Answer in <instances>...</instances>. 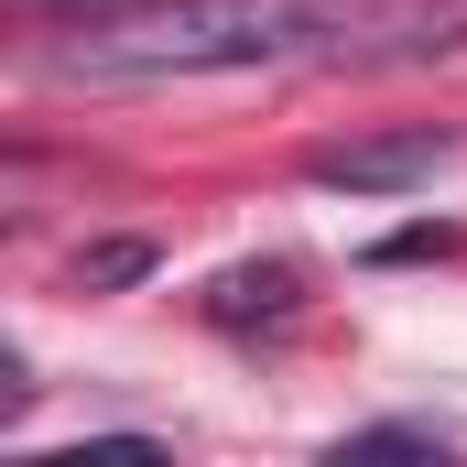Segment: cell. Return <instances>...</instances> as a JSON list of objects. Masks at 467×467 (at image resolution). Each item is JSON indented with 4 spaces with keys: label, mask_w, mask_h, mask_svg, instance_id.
Returning <instances> with one entry per match:
<instances>
[{
    "label": "cell",
    "mask_w": 467,
    "mask_h": 467,
    "mask_svg": "<svg viewBox=\"0 0 467 467\" xmlns=\"http://www.w3.org/2000/svg\"><path fill=\"white\" fill-rule=\"evenodd\" d=\"M337 44H348V11L327 0H119L77 22L44 66L88 88H152V77H250V66H294Z\"/></svg>",
    "instance_id": "obj_1"
},
{
    "label": "cell",
    "mask_w": 467,
    "mask_h": 467,
    "mask_svg": "<svg viewBox=\"0 0 467 467\" xmlns=\"http://www.w3.org/2000/svg\"><path fill=\"white\" fill-rule=\"evenodd\" d=\"M457 163V130H380V141H327L316 152V185H348V196H413Z\"/></svg>",
    "instance_id": "obj_2"
},
{
    "label": "cell",
    "mask_w": 467,
    "mask_h": 467,
    "mask_svg": "<svg viewBox=\"0 0 467 467\" xmlns=\"http://www.w3.org/2000/svg\"><path fill=\"white\" fill-rule=\"evenodd\" d=\"M327 467H467L446 435H424V424H358L327 446Z\"/></svg>",
    "instance_id": "obj_3"
},
{
    "label": "cell",
    "mask_w": 467,
    "mask_h": 467,
    "mask_svg": "<svg viewBox=\"0 0 467 467\" xmlns=\"http://www.w3.org/2000/svg\"><path fill=\"white\" fill-rule=\"evenodd\" d=\"M207 316H218V327H250V316H294V272H283V261H272V272H229Z\"/></svg>",
    "instance_id": "obj_4"
},
{
    "label": "cell",
    "mask_w": 467,
    "mask_h": 467,
    "mask_svg": "<svg viewBox=\"0 0 467 467\" xmlns=\"http://www.w3.org/2000/svg\"><path fill=\"white\" fill-rule=\"evenodd\" d=\"M22 467H174V446H152V435H99V446H66V457H22Z\"/></svg>",
    "instance_id": "obj_5"
},
{
    "label": "cell",
    "mask_w": 467,
    "mask_h": 467,
    "mask_svg": "<svg viewBox=\"0 0 467 467\" xmlns=\"http://www.w3.org/2000/svg\"><path fill=\"white\" fill-rule=\"evenodd\" d=\"M77 272H88V283H141V272H152V239H109V250H88Z\"/></svg>",
    "instance_id": "obj_6"
}]
</instances>
